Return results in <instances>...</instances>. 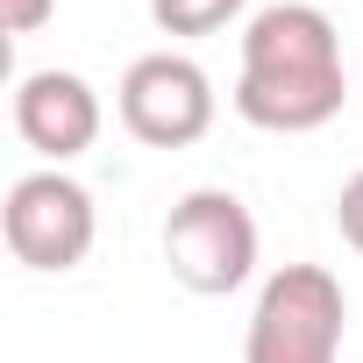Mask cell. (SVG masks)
Instances as JSON below:
<instances>
[{
	"label": "cell",
	"mask_w": 363,
	"mask_h": 363,
	"mask_svg": "<svg viewBox=\"0 0 363 363\" xmlns=\"http://www.w3.org/2000/svg\"><path fill=\"white\" fill-rule=\"evenodd\" d=\"M0 228H8L15 264H29V271H72V264H86V250L100 235V214H93V193L79 186V178H65L50 164V171H29V178L8 186Z\"/></svg>",
	"instance_id": "obj_4"
},
{
	"label": "cell",
	"mask_w": 363,
	"mask_h": 363,
	"mask_svg": "<svg viewBox=\"0 0 363 363\" xmlns=\"http://www.w3.org/2000/svg\"><path fill=\"white\" fill-rule=\"evenodd\" d=\"M242 8H250V0H150V22H157L164 36H214V29H228Z\"/></svg>",
	"instance_id": "obj_7"
},
{
	"label": "cell",
	"mask_w": 363,
	"mask_h": 363,
	"mask_svg": "<svg viewBox=\"0 0 363 363\" xmlns=\"http://www.w3.org/2000/svg\"><path fill=\"white\" fill-rule=\"evenodd\" d=\"M50 15H57V0H0V29H8V43L36 36Z\"/></svg>",
	"instance_id": "obj_8"
},
{
	"label": "cell",
	"mask_w": 363,
	"mask_h": 363,
	"mask_svg": "<svg viewBox=\"0 0 363 363\" xmlns=\"http://www.w3.org/2000/svg\"><path fill=\"white\" fill-rule=\"evenodd\" d=\"M335 228H342V242L349 250H363V171L342 186V200H335Z\"/></svg>",
	"instance_id": "obj_9"
},
{
	"label": "cell",
	"mask_w": 363,
	"mask_h": 363,
	"mask_svg": "<svg viewBox=\"0 0 363 363\" xmlns=\"http://www.w3.org/2000/svg\"><path fill=\"white\" fill-rule=\"evenodd\" d=\"M349 328L342 278L320 264H285L264 278L242 335V363H335Z\"/></svg>",
	"instance_id": "obj_2"
},
{
	"label": "cell",
	"mask_w": 363,
	"mask_h": 363,
	"mask_svg": "<svg viewBox=\"0 0 363 363\" xmlns=\"http://www.w3.org/2000/svg\"><path fill=\"white\" fill-rule=\"evenodd\" d=\"M349 79H342V36L313 0H278L257 8L242 29V79H235V114L264 135H313L342 114Z\"/></svg>",
	"instance_id": "obj_1"
},
{
	"label": "cell",
	"mask_w": 363,
	"mask_h": 363,
	"mask_svg": "<svg viewBox=\"0 0 363 363\" xmlns=\"http://www.w3.org/2000/svg\"><path fill=\"white\" fill-rule=\"evenodd\" d=\"M114 107H121V128L150 150H186L214 128V79L178 57V50H150L121 72L114 86Z\"/></svg>",
	"instance_id": "obj_5"
},
{
	"label": "cell",
	"mask_w": 363,
	"mask_h": 363,
	"mask_svg": "<svg viewBox=\"0 0 363 363\" xmlns=\"http://www.w3.org/2000/svg\"><path fill=\"white\" fill-rule=\"evenodd\" d=\"M15 128L36 157L72 164L100 143V93L79 72H29L15 86Z\"/></svg>",
	"instance_id": "obj_6"
},
{
	"label": "cell",
	"mask_w": 363,
	"mask_h": 363,
	"mask_svg": "<svg viewBox=\"0 0 363 363\" xmlns=\"http://www.w3.org/2000/svg\"><path fill=\"white\" fill-rule=\"evenodd\" d=\"M164 264L200 299H221V292L250 285V271H257V214L221 186L186 193L164 214Z\"/></svg>",
	"instance_id": "obj_3"
}]
</instances>
